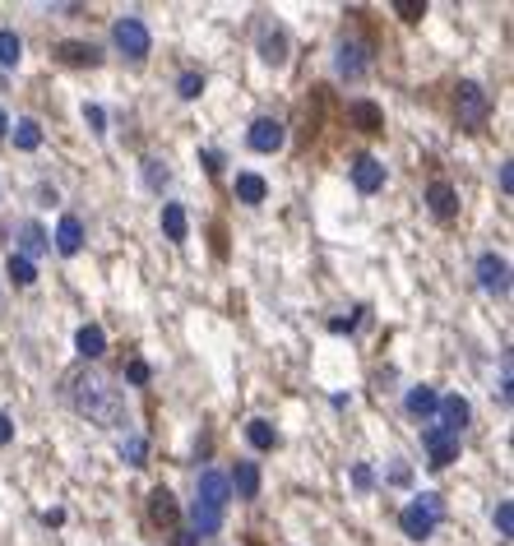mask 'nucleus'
<instances>
[{
    "label": "nucleus",
    "instance_id": "nucleus-36",
    "mask_svg": "<svg viewBox=\"0 0 514 546\" xmlns=\"http://www.w3.org/2000/svg\"><path fill=\"white\" fill-rule=\"evenodd\" d=\"M353 482H357L362 491H371V486H375V473L366 468V463H357V468H353Z\"/></svg>",
    "mask_w": 514,
    "mask_h": 546
},
{
    "label": "nucleus",
    "instance_id": "nucleus-9",
    "mask_svg": "<svg viewBox=\"0 0 514 546\" xmlns=\"http://www.w3.org/2000/svg\"><path fill=\"white\" fill-rule=\"evenodd\" d=\"M422 445L431 454V468H450V463L458 458V435H450L445 426H426L422 431Z\"/></svg>",
    "mask_w": 514,
    "mask_h": 546
},
{
    "label": "nucleus",
    "instance_id": "nucleus-40",
    "mask_svg": "<svg viewBox=\"0 0 514 546\" xmlns=\"http://www.w3.org/2000/svg\"><path fill=\"white\" fill-rule=\"evenodd\" d=\"M501 190H505V195L514 190V167H510V162H501Z\"/></svg>",
    "mask_w": 514,
    "mask_h": 546
},
{
    "label": "nucleus",
    "instance_id": "nucleus-18",
    "mask_svg": "<svg viewBox=\"0 0 514 546\" xmlns=\"http://www.w3.org/2000/svg\"><path fill=\"white\" fill-rule=\"evenodd\" d=\"M227 486L236 491L241 500H255L260 496V468H255V463H236V473L227 477Z\"/></svg>",
    "mask_w": 514,
    "mask_h": 546
},
{
    "label": "nucleus",
    "instance_id": "nucleus-23",
    "mask_svg": "<svg viewBox=\"0 0 514 546\" xmlns=\"http://www.w3.org/2000/svg\"><path fill=\"white\" fill-rule=\"evenodd\" d=\"M19 245H23L19 255L33 260V255H47V251H51V236H47L38 223H23V227H19Z\"/></svg>",
    "mask_w": 514,
    "mask_h": 546
},
{
    "label": "nucleus",
    "instance_id": "nucleus-28",
    "mask_svg": "<svg viewBox=\"0 0 514 546\" xmlns=\"http://www.w3.org/2000/svg\"><path fill=\"white\" fill-rule=\"evenodd\" d=\"M176 93H181L185 102H195V98L204 93V74H200V70H185V74L176 79Z\"/></svg>",
    "mask_w": 514,
    "mask_h": 546
},
{
    "label": "nucleus",
    "instance_id": "nucleus-17",
    "mask_svg": "<svg viewBox=\"0 0 514 546\" xmlns=\"http://www.w3.org/2000/svg\"><path fill=\"white\" fill-rule=\"evenodd\" d=\"M260 61L264 65H283L287 61V33L283 29H264L260 33Z\"/></svg>",
    "mask_w": 514,
    "mask_h": 546
},
{
    "label": "nucleus",
    "instance_id": "nucleus-38",
    "mask_svg": "<svg viewBox=\"0 0 514 546\" xmlns=\"http://www.w3.org/2000/svg\"><path fill=\"white\" fill-rule=\"evenodd\" d=\"M172 546H200V537H195L191 528H176V537H172Z\"/></svg>",
    "mask_w": 514,
    "mask_h": 546
},
{
    "label": "nucleus",
    "instance_id": "nucleus-20",
    "mask_svg": "<svg viewBox=\"0 0 514 546\" xmlns=\"http://www.w3.org/2000/svg\"><path fill=\"white\" fill-rule=\"evenodd\" d=\"M232 190H236V200H241V204H251V209H255V204H264V195H269V181L255 176V172H241Z\"/></svg>",
    "mask_w": 514,
    "mask_h": 546
},
{
    "label": "nucleus",
    "instance_id": "nucleus-6",
    "mask_svg": "<svg viewBox=\"0 0 514 546\" xmlns=\"http://www.w3.org/2000/svg\"><path fill=\"white\" fill-rule=\"evenodd\" d=\"M246 144H251L255 153H278V149L287 144V125H283L278 116H255L251 130H246Z\"/></svg>",
    "mask_w": 514,
    "mask_h": 546
},
{
    "label": "nucleus",
    "instance_id": "nucleus-25",
    "mask_svg": "<svg viewBox=\"0 0 514 546\" xmlns=\"http://www.w3.org/2000/svg\"><path fill=\"white\" fill-rule=\"evenodd\" d=\"M42 144V125L33 121V116H23V121H14V149H23V153H33Z\"/></svg>",
    "mask_w": 514,
    "mask_h": 546
},
{
    "label": "nucleus",
    "instance_id": "nucleus-7",
    "mask_svg": "<svg viewBox=\"0 0 514 546\" xmlns=\"http://www.w3.org/2000/svg\"><path fill=\"white\" fill-rule=\"evenodd\" d=\"M149 524H158L162 533H176L181 528V505L167 486H153L149 491Z\"/></svg>",
    "mask_w": 514,
    "mask_h": 546
},
{
    "label": "nucleus",
    "instance_id": "nucleus-16",
    "mask_svg": "<svg viewBox=\"0 0 514 546\" xmlns=\"http://www.w3.org/2000/svg\"><path fill=\"white\" fill-rule=\"evenodd\" d=\"M334 65H338V74H343V79H362V74H366V47L347 38V42L338 47Z\"/></svg>",
    "mask_w": 514,
    "mask_h": 546
},
{
    "label": "nucleus",
    "instance_id": "nucleus-19",
    "mask_svg": "<svg viewBox=\"0 0 514 546\" xmlns=\"http://www.w3.org/2000/svg\"><path fill=\"white\" fill-rule=\"evenodd\" d=\"M436 403H441V394L431 389V385H417V389H408V417H417V422H431V417H436Z\"/></svg>",
    "mask_w": 514,
    "mask_h": 546
},
{
    "label": "nucleus",
    "instance_id": "nucleus-33",
    "mask_svg": "<svg viewBox=\"0 0 514 546\" xmlns=\"http://www.w3.org/2000/svg\"><path fill=\"white\" fill-rule=\"evenodd\" d=\"M149 375H153V371H149V362H140V357L125 366V380H130V385H149Z\"/></svg>",
    "mask_w": 514,
    "mask_h": 546
},
{
    "label": "nucleus",
    "instance_id": "nucleus-42",
    "mask_svg": "<svg viewBox=\"0 0 514 546\" xmlns=\"http://www.w3.org/2000/svg\"><path fill=\"white\" fill-rule=\"evenodd\" d=\"M251 546H264V542H255V537H251Z\"/></svg>",
    "mask_w": 514,
    "mask_h": 546
},
{
    "label": "nucleus",
    "instance_id": "nucleus-11",
    "mask_svg": "<svg viewBox=\"0 0 514 546\" xmlns=\"http://www.w3.org/2000/svg\"><path fill=\"white\" fill-rule=\"evenodd\" d=\"M61 65H74V70H93V65H102V47H93V42H56V51H51Z\"/></svg>",
    "mask_w": 514,
    "mask_h": 546
},
{
    "label": "nucleus",
    "instance_id": "nucleus-21",
    "mask_svg": "<svg viewBox=\"0 0 514 546\" xmlns=\"http://www.w3.org/2000/svg\"><path fill=\"white\" fill-rule=\"evenodd\" d=\"M162 232H167V241H176V245L191 236V218H185L181 204H162Z\"/></svg>",
    "mask_w": 514,
    "mask_h": 546
},
{
    "label": "nucleus",
    "instance_id": "nucleus-13",
    "mask_svg": "<svg viewBox=\"0 0 514 546\" xmlns=\"http://www.w3.org/2000/svg\"><path fill=\"white\" fill-rule=\"evenodd\" d=\"M436 413H441V426L450 431V435H458L468 422H473V407H468V398H458V394H445L441 403H436Z\"/></svg>",
    "mask_w": 514,
    "mask_h": 546
},
{
    "label": "nucleus",
    "instance_id": "nucleus-22",
    "mask_svg": "<svg viewBox=\"0 0 514 546\" xmlns=\"http://www.w3.org/2000/svg\"><path fill=\"white\" fill-rule=\"evenodd\" d=\"M74 347H79V357H102L107 352V334H102V324H84V329L74 334Z\"/></svg>",
    "mask_w": 514,
    "mask_h": 546
},
{
    "label": "nucleus",
    "instance_id": "nucleus-32",
    "mask_svg": "<svg viewBox=\"0 0 514 546\" xmlns=\"http://www.w3.org/2000/svg\"><path fill=\"white\" fill-rule=\"evenodd\" d=\"M496 533H501V537H510V533H514V505H510V500H501V505H496Z\"/></svg>",
    "mask_w": 514,
    "mask_h": 546
},
{
    "label": "nucleus",
    "instance_id": "nucleus-27",
    "mask_svg": "<svg viewBox=\"0 0 514 546\" xmlns=\"http://www.w3.org/2000/svg\"><path fill=\"white\" fill-rule=\"evenodd\" d=\"M19 56H23V42H19V33H10V29H0V65H19Z\"/></svg>",
    "mask_w": 514,
    "mask_h": 546
},
{
    "label": "nucleus",
    "instance_id": "nucleus-24",
    "mask_svg": "<svg viewBox=\"0 0 514 546\" xmlns=\"http://www.w3.org/2000/svg\"><path fill=\"white\" fill-rule=\"evenodd\" d=\"M246 440H251V449L269 454V449L278 445V431H274V422H264V417H255V422H246Z\"/></svg>",
    "mask_w": 514,
    "mask_h": 546
},
{
    "label": "nucleus",
    "instance_id": "nucleus-29",
    "mask_svg": "<svg viewBox=\"0 0 514 546\" xmlns=\"http://www.w3.org/2000/svg\"><path fill=\"white\" fill-rule=\"evenodd\" d=\"M144 454H149V445L140 440V435H130V440L121 445V458H125V463H134V468H140V463H144Z\"/></svg>",
    "mask_w": 514,
    "mask_h": 546
},
{
    "label": "nucleus",
    "instance_id": "nucleus-10",
    "mask_svg": "<svg viewBox=\"0 0 514 546\" xmlns=\"http://www.w3.org/2000/svg\"><path fill=\"white\" fill-rule=\"evenodd\" d=\"M353 185H357V195H375V190H385V162L371 158V153H357L353 158Z\"/></svg>",
    "mask_w": 514,
    "mask_h": 546
},
{
    "label": "nucleus",
    "instance_id": "nucleus-31",
    "mask_svg": "<svg viewBox=\"0 0 514 546\" xmlns=\"http://www.w3.org/2000/svg\"><path fill=\"white\" fill-rule=\"evenodd\" d=\"M394 14H398L403 23H417V19L426 14V5H417V0H394Z\"/></svg>",
    "mask_w": 514,
    "mask_h": 546
},
{
    "label": "nucleus",
    "instance_id": "nucleus-26",
    "mask_svg": "<svg viewBox=\"0 0 514 546\" xmlns=\"http://www.w3.org/2000/svg\"><path fill=\"white\" fill-rule=\"evenodd\" d=\"M5 273H10L19 287H33V283H38V264L23 260V255H10V260H5Z\"/></svg>",
    "mask_w": 514,
    "mask_h": 546
},
{
    "label": "nucleus",
    "instance_id": "nucleus-35",
    "mask_svg": "<svg viewBox=\"0 0 514 546\" xmlns=\"http://www.w3.org/2000/svg\"><path fill=\"white\" fill-rule=\"evenodd\" d=\"M200 162L209 167V176H218V172H223V153H213V149H204V153H200Z\"/></svg>",
    "mask_w": 514,
    "mask_h": 546
},
{
    "label": "nucleus",
    "instance_id": "nucleus-8",
    "mask_svg": "<svg viewBox=\"0 0 514 546\" xmlns=\"http://www.w3.org/2000/svg\"><path fill=\"white\" fill-rule=\"evenodd\" d=\"M477 283H482V292H492V296H510V264H505V255L486 251L477 260Z\"/></svg>",
    "mask_w": 514,
    "mask_h": 546
},
{
    "label": "nucleus",
    "instance_id": "nucleus-3",
    "mask_svg": "<svg viewBox=\"0 0 514 546\" xmlns=\"http://www.w3.org/2000/svg\"><path fill=\"white\" fill-rule=\"evenodd\" d=\"M441 518H445V500H441V496H431V491H426V496H417L413 505H403V514H398V528L408 533L413 542H426L431 533L441 528Z\"/></svg>",
    "mask_w": 514,
    "mask_h": 546
},
{
    "label": "nucleus",
    "instance_id": "nucleus-34",
    "mask_svg": "<svg viewBox=\"0 0 514 546\" xmlns=\"http://www.w3.org/2000/svg\"><path fill=\"white\" fill-rule=\"evenodd\" d=\"M357 324H362V315H338V320H330V329L334 334H353Z\"/></svg>",
    "mask_w": 514,
    "mask_h": 546
},
{
    "label": "nucleus",
    "instance_id": "nucleus-14",
    "mask_svg": "<svg viewBox=\"0 0 514 546\" xmlns=\"http://www.w3.org/2000/svg\"><path fill=\"white\" fill-rule=\"evenodd\" d=\"M426 209L441 218V223H450V218L458 213V195H454V185L450 181H431L426 185Z\"/></svg>",
    "mask_w": 514,
    "mask_h": 546
},
{
    "label": "nucleus",
    "instance_id": "nucleus-4",
    "mask_svg": "<svg viewBox=\"0 0 514 546\" xmlns=\"http://www.w3.org/2000/svg\"><path fill=\"white\" fill-rule=\"evenodd\" d=\"M112 47L121 51L130 65H144L149 51H153V38H149V29H144V19H134V14L116 19V23H112Z\"/></svg>",
    "mask_w": 514,
    "mask_h": 546
},
{
    "label": "nucleus",
    "instance_id": "nucleus-30",
    "mask_svg": "<svg viewBox=\"0 0 514 546\" xmlns=\"http://www.w3.org/2000/svg\"><path fill=\"white\" fill-rule=\"evenodd\" d=\"M84 125L93 130V134H107V112L98 102H84Z\"/></svg>",
    "mask_w": 514,
    "mask_h": 546
},
{
    "label": "nucleus",
    "instance_id": "nucleus-41",
    "mask_svg": "<svg viewBox=\"0 0 514 546\" xmlns=\"http://www.w3.org/2000/svg\"><path fill=\"white\" fill-rule=\"evenodd\" d=\"M5 130H10V116H5V112H0V140H5Z\"/></svg>",
    "mask_w": 514,
    "mask_h": 546
},
{
    "label": "nucleus",
    "instance_id": "nucleus-39",
    "mask_svg": "<svg viewBox=\"0 0 514 546\" xmlns=\"http://www.w3.org/2000/svg\"><path fill=\"white\" fill-rule=\"evenodd\" d=\"M10 440H14V422L0 413V445H10Z\"/></svg>",
    "mask_w": 514,
    "mask_h": 546
},
{
    "label": "nucleus",
    "instance_id": "nucleus-37",
    "mask_svg": "<svg viewBox=\"0 0 514 546\" xmlns=\"http://www.w3.org/2000/svg\"><path fill=\"white\" fill-rule=\"evenodd\" d=\"M149 185H167V167H158L153 158H149Z\"/></svg>",
    "mask_w": 514,
    "mask_h": 546
},
{
    "label": "nucleus",
    "instance_id": "nucleus-15",
    "mask_svg": "<svg viewBox=\"0 0 514 546\" xmlns=\"http://www.w3.org/2000/svg\"><path fill=\"white\" fill-rule=\"evenodd\" d=\"M56 251L61 255H79V251H84V223H79V213H65L56 223Z\"/></svg>",
    "mask_w": 514,
    "mask_h": 546
},
{
    "label": "nucleus",
    "instance_id": "nucleus-1",
    "mask_svg": "<svg viewBox=\"0 0 514 546\" xmlns=\"http://www.w3.org/2000/svg\"><path fill=\"white\" fill-rule=\"evenodd\" d=\"M70 403H74V413L89 417L93 426H125V394L107 375H74Z\"/></svg>",
    "mask_w": 514,
    "mask_h": 546
},
{
    "label": "nucleus",
    "instance_id": "nucleus-12",
    "mask_svg": "<svg viewBox=\"0 0 514 546\" xmlns=\"http://www.w3.org/2000/svg\"><path fill=\"white\" fill-rule=\"evenodd\" d=\"M347 121H353L362 134H381L385 130V112H381V102H371V98L347 102Z\"/></svg>",
    "mask_w": 514,
    "mask_h": 546
},
{
    "label": "nucleus",
    "instance_id": "nucleus-5",
    "mask_svg": "<svg viewBox=\"0 0 514 546\" xmlns=\"http://www.w3.org/2000/svg\"><path fill=\"white\" fill-rule=\"evenodd\" d=\"M454 116H458V130H482L486 116H492V98H486L482 84L464 79V84L454 89Z\"/></svg>",
    "mask_w": 514,
    "mask_h": 546
},
{
    "label": "nucleus",
    "instance_id": "nucleus-2",
    "mask_svg": "<svg viewBox=\"0 0 514 546\" xmlns=\"http://www.w3.org/2000/svg\"><path fill=\"white\" fill-rule=\"evenodd\" d=\"M227 505H232V486H227V473L209 468L200 473V486H195V505H191V533L195 537H213L227 518Z\"/></svg>",
    "mask_w": 514,
    "mask_h": 546
}]
</instances>
